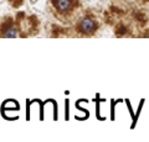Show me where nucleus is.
I'll use <instances>...</instances> for the list:
<instances>
[{
  "label": "nucleus",
  "mask_w": 149,
  "mask_h": 142,
  "mask_svg": "<svg viewBox=\"0 0 149 142\" xmlns=\"http://www.w3.org/2000/svg\"><path fill=\"white\" fill-rule=\"evenodd\" d=\"M80 30L82 31V32H85V34L93 32V31L96 30V22L93 21L92 19H88V17H86V19H83L81 21Z\"/></svg>",
  "instance_id": "obj_1"
},
{
  "label": "nucleus",
  "mask_w": 149,
  "mask_h": 142,
  "mask_svg": "<svg viewBox=\"0 0 149 142\" xmlns=\"http://www.w3.org/2000/svg\"><path fill=\"white\" fill-rule=\"evenodd\" d=\"M54 4L58 11H67L71 8V0H54Z\"/></svg>",
  "instance_id": "obj_2"
}]
</instances>
